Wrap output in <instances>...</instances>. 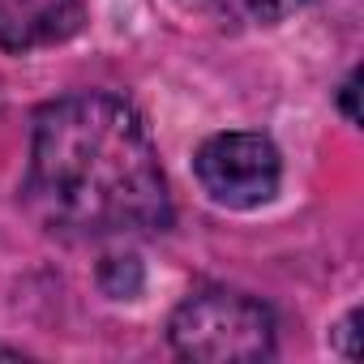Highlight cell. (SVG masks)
<instances>
[{
  "label": "cell",
  "mask_w": 364,
  "mask_h": 364,
  "mask_svg": "<svg viewBox=\"0 0 364 364\" xmlns=\"http://www.w3.org/2000/svg\"><path fill=\"white\" fill-rule=\"evenodd\" d=\"M171 347L185 360L206 364H249L274 351V317L262 300L245 291H198L171 313Z\"/></svg>",
  "instance_id": "cell-2"
},
{
  "label": "cell",
  "mask_w": 364,
  "mask_h": 364,
  "mask_svg": "<svg viewBox=\"0 0 364 364\" xmlns=\"http://www.w3.org/2000/svg\"><path fill=\"white\" fill-rule=\"evenodd\" d=\"M338 103H343V112H347V120H360V112H355V73L343 82V95H338Z\"/></svg>",
  "instance_id": "cell-5"
},
{
  "label": "cell",
  "mask_w": 364,
  "mask_h": 364,
  "mask_svg": "<svg viewBox=\"0 0 364 364\" xmlns=\"http://www.w3.org/2000/svg\"><path fill=\"white\" fill-rule=\"evenodd\" d=\"M82 26V0H0V48L35 52L65 43Z\"/></svg>",
  "instance_id": "cell-4"
},
{
  "label": "cell",
  "mask_w": 364,
  "mask_h": 364,
  "mask_svg": "<svg viewBox=\"0 0 364 364\" xmlns=\"http://www.w3.org/2000/svg\"><path fill=\"white\" fill-rule=\"evenodd\" d=\"M279 176H283L279 150L262 133H219L198 150V180L219 206L232 210L270 202L279 189Z\"/></svg>",
  "instance_id": "cell-3"
},
{
  "label": "cell",
  "mask_w": 364,
  "mask_h": 364,
  "mask_svg": "<svg viewBox=\"0 0 364 364\" xmlns=\"http://www.w3.org/2000/svg\"><path fill=\"white\" fill-rule=\"evenodd\" d=\"M31 210L69 240L146 236L171 223L167 180L141 116L116 95H69L39 112Z\"/></svg>",
  "instance_id": "cell-1"
},
{
  "label": "cell",
  "mask_w": 364,
  "mask_h": 364,
  "mask_svg": "<svg viewBox=\"0 0 364 364\" xmlns=\"http://www.w3.org/2000/svg\"><path fill=\"white\" fill-rule=\"evenodd\" d=\"M338 330H343V334H347V338H351V334H355V313H351V317H347V321H343V326H338ZM343 351H347V355H351V360H355V355H360V351H355V347H351V343H347V347H343Z\"/></svg>",
  "instance_id": "cell-6"
},
{
  "label": "cell",
  "mask_w": 364,
  "mask_h": 364,
  "mask_svg": "<svg viewBox=\"0 0 364 364\" xmlns=\"http://www.w3.org/2000/svg\"><path fill=\"white\" fill-rule=\"evenodd\" d=\"M14 355H18V351H9V347H0V360H14Z\"/></svg>",
  "instance_id": "cell-7"
}]
</instances>
